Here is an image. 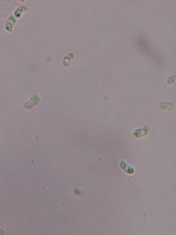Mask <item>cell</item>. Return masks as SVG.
I'll list each match as a JSON object with an SVG mask.
<instances>
[{"instance_id": "obj_3", "label": "cell", "mask_w": 176, "mask_h": 235, "mask_svg": "<svg viewBox=\"0 0 176 235\" xmlns=\"http://www.w3.org/2000/svg\"><path fill=\"white\" fill-rule=\"evenodd\" d=\"M120 166H121L125 172L128 174V175H132V174L134 173V168L129 166L125 161H121V163H120Z\"/></svg>"}, {"instance_id": "obj_5", "label": "cell", "mask_w": 176, "mask_h": 235, "mask_svg": "<svg viewBox=\"0 0 176 235\" xmlns=\"http://www.w3.org/2000/svg\"><path fill=\"white\" fill-rule=\"evenodd\" d=\"M28 11V8L27 6H20L19 8H18V9L16 10V11H15V17H16L17 18H20V17H21V16H22V13L27 12Z\"/></svg>"}, {"instance_id": "obj_4", "label": "cell", "mask_w": 176, "mask_h": 235, "mask_svg": "<svg viewBox=\"0 0 176 235\" xmlns=\"http://www.w3.org/2000/svg\"><path fill=\"white\" fill-rule=\"evenodd\" d=\"M15 22H16V20H15V18L13 16H11L8 19L6 25H5V29L8 32H12Z\"/></svg>"}, {"instance_id": "obj_6", "label": "cell", "mask_w": 176, "mask_h": 235, "mask_svg": "<svg viewBox=\"0 0 176 235\" xmlns=\"http://www.w3.org/2000/svg\"><path fill=\"white\" fill-rule=\"evenodd\" d=\"M159 107L161 109H167L169 110V111H173V109H174V106H173L172 104H168V103H162L159 106Z\"/></svg>"}, {"instance_id": "obj_7", "label": "cell", "mask_w": 176, "mask_h": 235, "mask_svg": "<svg viewBox=\"0 0 176 235\" xmlns=\"http://www.w3.org/2000/svg\"><path fill=\"white\" fill-rule=\"evenodd\" d=\"M19 1L20 2H25V0H19Z\"/></svg>"}, {"instance_id": "obj_1", "label": "cell", "mask_w": 176, "mask_h": 235, "mask_svg": "<svg viewBox=\"0 0 176 235\" xmlns=\"http://www.w3.org/2000/svg\"><path fill=\"white\" fill-rule=\"evenodd\" d=\"M40 98L39 96L37 95V94H35V95H33L31 99L29 101L26 102V103L24 104V108L27 109V110H30L33 107H35V106H37L38 103L39 102Z\"/></svg>"}, {"instance_id": "obj_2", "label": "cell", "mask_w": 176, "mask_h": 235, "mask_svg": "<svg viewBox=\"0 0 176 235\" xmlns=\"http://www.w3.org/2000/svg\"><path fill=\"white\" fill-rule=\"evenodd\" d=\"M149 127L145 126L144 128L140 129H136L134 132V136L136 138H140L142 137L146 136V135L149 132Z\"/></svg>"}]
</instances>
